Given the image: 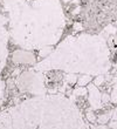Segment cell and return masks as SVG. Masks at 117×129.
I'll return each mask as SVG.
<instances>
[{
  "mask_svg": "<svg viewBox=\"0 0 117 129\" xmlns=\"http://www.w3.org/2000/svg\"><path fill=\"white\" fill-rule=\"evenodd\" d=\"M11 15V37L27 51L53 46L64 28V15L59 0H5Z\"/></svg>",
  "mask_w": 117,
  "mask_h": 129,
  "instance_id": "1",
  "label": "cell"
},
{
  "mask_svg": "<svg viewBox=\"0 0 117 129\" xmlns=\"http://www.w3.org/2000/svg\"><path fill=\"white\" fill-rule=\"evenodd\" d=\"M0 129H86V123L71 99L62 94H45L1 110Z\"/></svg>",
  "mask_w": 117,
  "mask_h": 129,
  "instance_id": "2",
  "label": "cell"
},
{
  "mask_svg": "<svg viewBox=\"0 0 117 129\" xmlns=\"http://www.w3.org/2000/svg\"><path fill=\"white\" fill-rule=\"evenodd\" d=\"M33 68L42 73L61 71L74 74L104 75L111 68L110 48L103 37L90 34L69 37Z\"/></svg>",
  "mask_w": 117,
  "mask_h": 129,
  "instance_id": "3",
  "label": "cell"
},
{
  "mask_svg": "<svg viewBox=\"0 0 117 129\" xmlns=\"http://www.w3.org/2000/svg\"><path fill=\"white\" fill-rule=\"evenodd\" d=\"M17 87L21 93H28L33 95H45L47 94L46 87V78L42 74V72L36 69H28L21 73L18 76Z\"/></svg>",
  "mask_w": 117,
  "mask_h": 129,
  "instance_id": "4",
  "label": "cell"
},
{
  "mask_svg": "<svg viewBox=\"0 0 117 129\" xmlns=\"http://www.w3.org/2000/svg\"><path fill=\"white\" fill-rule=\"evenodd\" d=\"M8 38H10L8 32L0 24V105L4 101L5 89H6V85H5V81H4L1 74H3V71L5 69L7 56H8Z\"/></svg>",
  "mask_w": 117,
  "mask_h": 129,
  "instance_id": "5",
  "label": "cell"
},
{
  "mask_svg": "<svg viewBox=\"0 0 117 129\" xmlns=\"http://www.w3.org/2000/svg\"><path fill=\"white\" fill-rule=\"evenodd\" d=\"M88 89V102L90 105V108L93 110H97L103 107V102H102V94H101L100 89L96 85L89 83L87 86Z\"/></svg>",
  "mask_w": 117,
  "mask_h": 129,
  "instance_id": "6",
  "label": "cell"
},
{
  "mask_svg": "<svg viewBox=\"0 0 117 129\" xmlns=\"http://www.w3.org/2000/svg\"><path fill=\"white\" fill-rule=\"evenodd\" d=\"M12 61L15 64H35L36 58L27 49H17L12 54Z\"/></svg>",
  "mask_w": 117,
  "mask_h": 129,
  "instance_id": "7",
  "label": "cell"
},
{
  "mask_svg": "<svg viewBox=\"0 0 117 129\" xmlns=\"http://www.w3.org/2000/svg\"><path fill=\"white\" fill-rule=\"evenodd\" d=\"M93 78L91 75H88V74H82L80 78L77 79V85L79 87H84V86H88L89 83L91 82Z\"/></svg>",
  "mask_w": 117,
  "mask_h": 129,
  "instance_id": "8",
  "label": "cell"
},
{
  "mask_svg": "<svg viewBox=\"0 0 117 129\" xmlns=\"http://www.w3.org/2000/svg\"><path fill=\"white\" fill-rule=\"evenodd\" d=\"M64 81L67 85H75L77 83V75L74 73H67V75L64 76Z\"/></svg>",
  "mask_w": 117,
  "mask_h": 129,
  "instance_id": "9",
  "label": "cell"
},
{
  "mask_svg": "<svg viewBox=\"0 0 117 129\" xmlns=\"http://www.w3.org/2000/svg\"><path fill=\"white\" fill-rule=\"evenodd\" d=\"M54 49H53V47H50V46H47V47H44V48H41L40 49V56L41 58H45V56H48V55L53 52Z\"/></svg>",
  "mask_w": 117,
  "mask_h": 129,
  "instance_id": "10",
  "label": "cell"
},
{
  "mask_svg": "<svg viewBox=\"0 0 117 129\" xmlns=\"http://www.w3.org/2000/svg\"><path fill=\"white\" fill-rule=\"evenodd\" d=\"M110 119H111V114H104V115H100L97 117V122L100 123V124H104Z\"/></svg>",
  "mask_w": 117,
  "mask_h": 129,
  "instance_id": "11",
  "label": "cell"
},
{
  "mask_svg": "<svg viewBox=\"0 0 117 129\" xmlns=\"http://www.w3.org/2000/svg\"><path fill=\"white\" fill-rule=\"evenodd\" d=\"M86 94H88V89L84 88V87H79V88L74 90V95L75 96H83Z\"/></svg>",
  "mask_w": 117,
  "mask_h": 129,
  "instance_id": "12",
  "label": "cell"
},
{
  "mask_svg": "<svg viewBox=\"0 0 117 129\" xmlns=\"http://www.w3.org/2000/svg\"><path fill=\"white\" fill-rule=\"evenodd\" d=\"M110 100L112 102H114L115 105L117 106V82L115 83L114 88H112V90H111V94H110Z\"/></svg>",
  "mask_w": 117,
  "mask_h": 129,
  "instance_id": "13",
  "label": "cell"
},
{
  "mask_svg": "<svg viewBox=\"0 0 117 129\" xmlns=\"http://www.w3.org/2000/svg\"><path fill=\"white\" fill-rule=\"evenodd\" d=\"M86 116H87V120L89 121V122H95L96 121V116H95V114L93 113V109H89L87 113H86Z\"/></svg>",
  "mask_w": 117,
  "mask_h": 129,
  "instance_id": "14",
  "label": "cell"
},
{
  "mask_svg": "<svg viewBox=\"0 0 117 129\" xmlns=\"http://www.w3.org/2000/svg\"><path fill=\"white\" fill-rule=\"evenodd\" d=\"M104 82V75H97L96 78L94 79V85H96L97 87L101 86Z\"/></svg>",
  "mask_w": 117,
  "mask_h": 129,
  "instance_id": "15",
  "label": "cell"
},
{
  "mask_svg": "<svg viewBox=\"0 0 117 129\" xmlns=\"http://www.w3.org/2000/svg\"><path fill=\"white\" fill-rule=\"evenodd\" d=\"M111 120L117 121V108H115L114 110H111Z\"/></svg>",
  "mask_w": 117,
  "mask_h": 129,
  "instance_id": "16",
  "label": "cell"
},
{
  "mask_svg": "<svg viewBox=\"0 0 117 129\" xmlns=\"http://www.w3.org/2000/svg\"><path fill=\"white\" fill-rule=\"evenodd\" d=\"M109 128H111V129H117V121H114V120H111V122L109 123Z\"/></svg>",
  "mask_w": 117,
  "mask_h": 129,
  "instance_id": "17",
  "label": "cell"
},
{
  "mask_svg": "<svg viewBox=\"0 0 117 129\" xmlns=\"http://www.w3.org/2000/svg\"><path fill=\"white\" fill-rule=\"evenodd\" d=\"M109 100H110V96H108L107 94H103V95H102V102H103V103H107Z\"/></svg>",
  "mask_w": 117,
  "mask_h": 129,
  "instance_id": "18",
  "label": "cell"
},
{
  "mask_svg": "<svg viewBox=\"0 0 117 129\" xmlns=\"http://www.w3.org/2000/svg\"><path fill=\"white\" fill-rule=\"evenodd\" d=\"M62 1H64V3H68V1H70V0H62Z\"/></svg>",
  "mask_w": 117,
  "mask_h": 129,
  "instance_id": "19",
  "label": "cell"
}]
</instances>
